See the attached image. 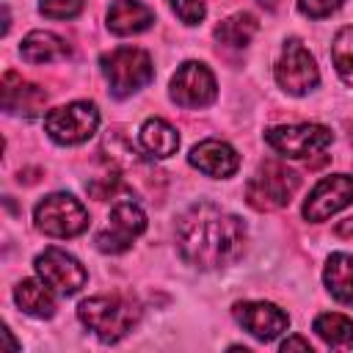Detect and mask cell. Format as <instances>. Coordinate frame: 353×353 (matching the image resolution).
I'll use <instances>...</instances> for the list:
<instances>
[{"instance_id":"cell-1","label":"cell","mask_w":353,"mask_h":353,"mask_svg":"<svg viewBox=\"0 0 353 353\" xmlns=\"http://www.w3.org/2000/svg\"><path fill=\"white\" fill-rule=\"evenodd\" d=\"M176 245L188 265L215 270L234 262L245 245V226L237 215L212 201L190 204L176 223Z\"/></svg>"},{"instance_id":"cell-2","label":"cell","mask_w":353,"mask_h":353,"mask_svg":"<svg viewBox=\"0 0 353 353\" xmlns=\"http://www.w3.org/2000/svg\"><path fill=\"white\" fill-rule=\"evenodd\" d=\"M77 317L102 342H119L132 331L141 317V309L132 298L124 295H94L77 306Z\"/></svg>"},{"instance_id":"cell-3","label":"cell","mask_w":353,"mask_h":353,"mask_svg":"<svg viewBox=\"0 0 353 353\" xmlns=\"http://www.w3.org/2000/svg\"><path fill=\"white\" fill-rule=\"evenodd\" d=\"M99 66H102V74L110 85V94L119 99L141 91L154 77L152 58L141 47H116L99 58Z\"/></svg>"},{"instance_id":"cell-4","label":"cell","mask_w":353,"mask_h":353,"mask_svg":"<svg viewBox=\"0 0 353 353\" xmlns=\"http://www.w3.org/2000/svg\"><path fill=\"white\" fill-rule=\"evenodd\" d=\"M301 188V176L279 160H265L256 174L245 182V199L254 210H281L292 201Z\"/></svg>"},{"instance_id":"cell-5","label":"cell","mask_w":353,"mask_h":353,"mask_svg":"<svg viewBox=\"0 0 353 353\" xmlns=\"http://www.w3.org/2000/svg\"><path fill=\"white\" fill-rule=\"evenodd\" d=\"M36 229L50 237H77L88 226L85 207L69 193H50L33 210Z\"/></svg>"},{"instance_id":"cell-6","label":"cell","mask_w":353,"mask_h":353,"mask_svg":"<svg viewBox=\"0 0 353 353\" xmlns=\"http://www.w3.org/2000/svg\"><path fill=\"white\" fill-rule=\"evenodd\" d=\"M99 127V110L94 102H69L44 116L47 135L61 146H77L88 141Z\"/></svg>"},{"instance_id":"cell-7","label":"cell","mask_w":353,"mask_h":353,"mask_svg":"<svg viewBox=\"0 0 353 353\" xmlns=\"http://www.w3.org/2000/svg\"><path fill=\"white\" fill-rule=\"evenodd\" d=\"M331 130L323 124H284V127H270L265 130V141L273 152H279L281 157H312L317 152H323L331 143Z\"/></svg>"},{"instance_id":"cell-8","label":"cell","mask_w":353,"mask_h":353,"mask_svg":"<svg viewBox=\"0 0 353 353\" xmlns=\"http://www.w3.org/2000/svg\"><path fill=\"white\" fill-rule=\"evenodd\" d=\"M146 232V215L135 201H119L102 232H97L94 243L102 254H124L141 234Z\"/></svg>"},{"instance_id":"cell-9","label":"cell","mask_w":353,"mask_h":353,"mask_svg":"<svg viewBox=\"0 0 353 353\" xmlns=\"http://www.w3.org/2000/svg\"><path fill=\"white\" fill-rule=\"evenodd\" d=\"M276 83H279L287 94H292V97L309 94V91L320 83L317 63H314L312 52H309L298 39H287V41H284L281 58H279V63H276Z\"/></svg>"},{"instance_id":"cell-10","label":"cell","mask_w":353,"mask_h":353,"mask_svg":"<svg viewBox=\"0 0 353 353\" xmlns=\"http://www.w3.org/2000/svg\"><path fill=\"white\" fill-rule=\"evenodd\" d=\"M36 273L39 279L58 295H74L85 287V268L61 248H44L36 256Z\"/></svg>"},{"instance_id":"cell-11","label":"cell","mask_w":353,"mask_h":353,"mask_svg":"<svg viewBox=\"0 0 353 353\" xmlns=\"http://www.w3.org/2000/svg\"><path fill=\"white\" fill-rule=\"evenodd\" d=\"M218 85L212 72L199 61H185L171 77V99L182 108H207L215 102Z\"/></svg>"},{"instance_id":"cell-12","label":"cell","mask_w":353,"mask_h":353,"mask_svg":"<svg viewBox=\"0 0 353 353\" xmlns=\"http://www.w3.org/2000/svg\"><path fill=\"white\" fill-rule=\"evenodd\" d=\"M350 201H353V176L350 174L323 176L303 204V218L312 223H320V221L331 218L334 212L345 210Z\"/></svg>"},{"instance_id":"cell-13","label":"cell","mask_w":353,"mask_h":353,"mask_svg":"<svg viewBox=\"0 0 353 353\" xmlns=\"http://www.w3.org/2000/svg\"><path fill=\"white\" fill-rule=\"evenodd\" d=\"M234 320L259 342H270L279 334H284L290 328V317L284 309H279L276 303L268 301H243L234 303Z\"/></svg>"},{"instance_id":"cell-14","label":"cell","mask_w":353,"mask_h":353,"mask_svg":"<svg viewBox=\"0 0 353 353\" xmlns=\"http://www.w3.org/2000/svg\"><path fill=\"white\" fill-rule=\"evenodd\" d=\"M188 160L193 168H199L201 174L215 176V179H226L240 168V154L226 141H218V138H207V141L196 143L190 149Z\"/></svg>"},{"instance_id":"cell-15","label":"cell","mask_w":353,"mask_h":353,"mask_svg":"<svg viewBox=\"0 0 353 353\" xmlns=\"http://www.w3.org/2000/svg\"><path fill=\"white\" fill-rule=\"evenodd\" d=\"M47 105V91L25 83L17 72H6L3 77V108L8 113H25V116H36L41 113V108Z\"/></svg>"},{"instance_id":"cell-16","label":"cell","mask_w":353,"mask_h":353,"mask_svg":"<svg viewBox=\"0 0 353 353\" xmlns=\"http://www.w3.org/2000/svg\"><path fill=\"white\" fill-rule=\"evenodd\" d=\"M154 11L141 0H113L108 8V30L116 36H135L152 28Z\"/></svg>"},{"instance_id":"cell-17","label":"cell","mask_w":353,"mask_h":353,"mask_svg":"<svg viewBox=\"0 0 353 353\" xmlns=\"http://www.w3.org/2000/svg\"><path fill=\"white\" fill-rule=\"evenodd\" d=\"M19 55L28 63H52V61H63L69 55V44L50 30H33L22 39Z\"/></svg>"},{"instance_id":"cell-18","label":"cell","mask_w":353,"mask_h":353,"mask_svg":"<svg viewBox=\"0 0 353 353\" xmlns=\"http://www.w3.org/2000/svg\"><path fill=\"white\" fill-rule=\"evenodd\" d=\"M323 281L339 303L353 306V254H331L323 270Z\"/></svg>"},{"instance_id":"cell-19","label":"cell","mask_w":353,"mask_h":353,"mask_svg":"<svg viewBox=\"0 0 353 353\" xmlns=\"http://www.w3.org/2000/svg\"><path fill=\"white\" fill-rule=\"evenodd\" d=\"M14 301L30 317H52L55 314V298H52V290L44 281L22 279L14 290Z\"/></svg>"},{"instance_id":"cell-20","label":"cell","mask_w":353,"mask_h":353,"mask_svg":"<svg viewBox=\"0 0 353 353\" xmlns=\"http://www.w3.org/2000/svg\"><path fill=\"white\" fill-rule=\"evenodd\" d=\"M138 141L149 157H171L179 149L176 130L163 119H146L138 132Z\"/></svg>"},{"instance_id":"cell-21","label":"cell","mask_w":353,"mask_h":353,"mask_svg":"<svg viewBox=\"0 0 353 353\" xmlns=\"http://www.w3.org/2000/svg\"><path fill=\"white\" fill-rule=\"evenodd\" d=\"M314 334L328 345V347H350L353 345V320L336 312H325L314 317Z\"/></svg>"},{"instance_id":"cell-22","label":"cell","mask_w":353,"mask_h":353,"mask_svg":"<svg viewBox=\"0 0 353 353\" xmlns=\"http://www.w3.org/2000/svg\"><path fill=\"white\" fill-rule=\"evenodd\" d=\"M259 30V22L254 14L248 11H240V14H232L226 17L218 28H215V39L226 47H245Z\"/></svg>"},{"instance_id":"cell-23","label":"cell","mask_w":353,"mask_h":353,"mask_svg":"<svg viewBox=\"0 0 353 353\" xmlns=\"http://www.w3.org/2000/svg\"><path fill=\"white\" fill-rule=\"evenodd\" d=\"M331 58H334V66H336L339 77L353 88V25L342 28V30L334 36Z\"/></svg>"},{"instance_id":"cell-24","label":"cell","mask_w":353,"mask_h":353,"mask_svg":"<svg viewBox=\"0 0 353 353\" xmlns=\"http://www.w3.org/2000/svg\"><path fill=\"white\" fill-rule=\"evenodd\" d=\"M39 11L50 19H74L83 11V0H41Z\"/></svg>"},{"instance_id":"cell-25","label":"cell","mask_w":353,"mask_h":353,"mask_svg":"<svg viewBox=\"0 0 353 353\" xmlns=\"http://www.w3.org/2000/svg\"><path fill=\"white\" fill-rule=\"evenodd\" d=\"M168 6L174 8V14L185 22V25H199L207 14L204 3L201 0H168Z\"/></svg>"},{"instance_id":"cell-26","label":"cell","mask_w":353,"mask_h":353,"mask_svg":"<svg viewBox=\"0 0 353 353\" xmlns=\"http://www.w3.org/2000/svg\"><path fill=\"white\" fill-rule=\"evenodd\" d=\"M345 0H298V8L301 14L312 17V19H323L328 14H334Z\"/></svg>"},{"instance_id":"cell-27","label":"cell","mask_w":353,"mask_h":353,"mask_svg":"<svg viewBox=\"0 0 353 353\" xmlns=\"http://www.w3.org/2000/svg\"><path fill=\"white\" fill-rule=\"evenodd\" d=\"M281 350H284V353H290V350L312 353V345H309V339H303V336H287V339L281 342Z\"/></svg>"},{"instance_id":"cell-28","label":"cell","mask_w":353,"mask_h":353,"mask_svg":"<svg viewBox=\"0 0 353 353\" xmlns=\"http://www.w3.org/2000/svg\"><path fill=\"white\" fill-rule=\"evenodd\" d=\"M334 232H336L339 237H353V218H345V221H339V223L334 226Z\"/></svg>"}]
</instances>
